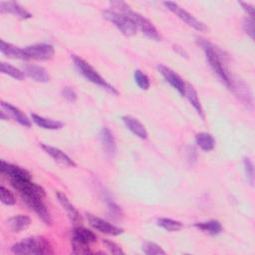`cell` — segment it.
Masks as SVG:
<instances>
[{"label":"cell","instance_id":"4fadbf2b","mask_svg":"<svg viewBox=\"0 0 255 255\" xmlns=\"http://www.w3.org/2000/svg\"><path fill=\"white\" fill-rule=\"evenodd\" d=\"M100 140L105 150L107 156L113 158L117 154V142L116 138L111 131V129L107 127H103L100 130Z\"/></svg>","mask_w":255,"mask_h":255},{"label":"cell","instance_id":"277c9868","mask_svg":"<svg viewBox=\"0 0 255 255\" xmlns=\"http://www.w3.org/2000/svg\"><path fill=\"white\" fill-rule=\"evenodd\" d=\"M74 64L76 66V68L78 69V71L91 83L103 88L104 90H106L107 92L113 94V95H118L119 92L117 91V89L112 86L110 83H108L88 62H86L84 59H82L79 56L73 55L72 56Z\"/></svg>","mask_w":255,"mask_h":255},{"label":"cell","instance_id":"d6986e66","mask_svg":"<svg viewBox=\"0 0 255 255\" xmlns=\"http://www.w3.org/2000/svg\"><path fill=\"white\" fill-rule=\"evenodd\" d=\"M24 74L32 80L39 83H48L50 81V75L46 69L38 65H26L23 70Z\"/></svg>","mask_w":255,"mask_h":255},{"label":"cell","instance_id":"f35d334b","mask_svg":"<svg viewBox=\"0 0 255 255\" xmlns=\"http://www.w3.org/2000/svg\"><path fill=\"white\" fill-rule=\"evenodd\" d=\"M0 117H1V120H8V119H9V116H6L4 111H2V112H1V114H0Z\"/></svg>","mask_w":255,"mask_h":255},{"label":"cell","instance_id":"ba28073f","mask_svg":"<svg viewBox=\"0 0 255 255\" xmlns=\"http://www.w3.org/2000/svg\"><path fill=\"white\" fill-rule=\"evenodd\" d=\"M163 5L173 14H175L179 19H181L183 22H185L188 26L192 27L193 29L199 31V32H204L207 30V27L205 26L204 23L199 21L197 18H195L192 14L184 10L182 7H180L177 3L172 2V1H165L163 2Z\"/></svg>","mask_w":255,"mask_h":255},{"label":"cell","instance_id":"7402d4cb","mask_svg":"<svg viewBox=\"0 0 255 255\" xmlns=\"http://www.w3.org/2000/svg\"><path fill=\"white\" fill-rule=\"evenodd\" d=\"M7 223L13 232H21L30 226L31 219L27 215L18 214L10 217Z\"/></svg>","mask_w":255,"mask_h":255},{"label":"cell","instance_id":"e0dca14e","mask_svg":"<svg viewBox=\"0 0 255 255\" xmlns=\"http://www.w3.org/2000/svg\"><path fill=\"white\" fill-rule=\"evenodd\" d=\"M0 11L2 13H11L20 19H29L32 17V14L28 10L14 1L0 2Z\"/></svg>","mask_w":255,"mask_h":255},{"label":"cell","instance_id":"9c48e42d","mask_svg":"<svg viewBox=\"0 0 255 255\" xmlns=\"http://www.w3.org/2000/svg\"><path fill=\"white\" fill-rule=\"evenodd\" d=\"M24 51L28 59H34L38 61H47L53 58L55 49L52 45L46 43L34 44L24 48Z\"/></svg>","mask_w":255,"mask_h":255},{"label":"cell","instance_id":"f1b7e54d","mask_svg":"<svg viewBox=\"0 0 255 255\" xmlns=\"http://www.w3.org/2000/svg\"><path fill=\"white\" fill-rule=\"evenodd\" d=\"M156 223L159 227L163 228L166 231H170V232L178 231L182 228V223L180 221H177V220H174L171 218H165V217L158 218Z\"/></svg>","mask_w":255,"mask_h":255},{"label":"cell","instance_id":"d590c367","mask_svg":"<svg viewBox=\"0 0 255 255\" xmlns=\"http://www.w3.org/2000/svg\"><path fill=\"white\" fill-rule=\"evenodd\" d=\"M62 96L70 103H74L77 100V94L71 87H65L62 90Z\"/></svg>","mask_w":255,"mask_h":255},{"label":"cell","instance_id":"603a6c76","mask_svg":"<svg viewBox=\"0 0 255 255\" xmlns=\"http://www.w3.org/2000/svg\"><path fill=\"white\" fill-rule=\"evenodd\" d=\"M32 121L40 128H45V129H60L64 127V123L52 119H47L42 116L32 114L31 115Z\"/></svg>","mask_w":255,"mask_h":255},{"label":"cell","instance_id":"8d00e7d4","mask_svg":"<svg viewBox=\"0 0 255 255\" xmlns=\"http://www.w3.org/2000/svg\"><path fill=\"white\" fill-rule=\"evenodd\" d=\"M239 4L242 6L243 10L250 16V17H253L254 15V6L249 4V3H246V2H239Z\"/></svg>","mask_w":255,"mask_h":255},{"label":"cell","instance_id":"8fae6325","mask_svg":"<svg viewBox=\"0 0 255 255\" xmlns=\"http://www.w3.org/2000/svg\"><path fill=\"white\" fill-rule=\"evenodd\" d=\"M87 218L89 220V223L91 224V226L93 228H95L96 230L100 231V232H103L105 234H109V235H114V236H117V235H120L124 232V229L123 228H120L100 217H97L93 214H90L88 213L87 214Z\"/></svg>","mask_w":255,"mask_h":255},{"label":"cell","instance_id":"52a82bcc","mask_svg":"<svg viewBox=\"0 0 255 255\" xmlns=\"http://www.w3.org/2000/svg\"><path fill=\"white\" fill-rule=\"evenodd\" d=\"M21 197L23 201L27 204V206L30 209H32L45 224L51 225L52 217L43 200L45 196H42L39 194H30V195H22Z\"/></svg>","mask_w":255,"mask_h":255},{"label":"cell","instance_id":"9a60e30c","mask_svg":"<svg viewBox=\"0 0 255 255\" xmlns=\"http://www.w3.org/2000/svg\"><path fill=\"white\" fill-rule=\"evenodd\" d=\"M231 91L241 100V102L247 106L252 108V94L248 88V86L242 80H234L232 81Z\"/></svg>","mask_w":255,"mask_h":255},{"label":"cell","instance_id":"d4e9b609","mask_svg":"<svg viewBox=\"0 0 255 255\" xmlns=\"http://www.w3.org/2000/svg\"><path fill=\"white\" fill-rule=\"evenodd\" d=\"M195 142L196 144L204 151H210L215 146V139L214 137L208 132H198L195 135Z\"/></svg>","mask_w":255,"mask_h":255},{"label":"cell","instance_id":"7a4b0ae2","mask_svg":"<svg viewBox=\"0 0 255 255\" xmlns=\"http://www.w3.org/2000/svg\"><path fill=\"white\" fill-rule=\"evenodd\" d=\"M11 251L19 255H44L53 254L54 250L50 241L43 236H31L11 246Z\"/></svg>","mask_w":255,"mask_h":255},{"label":"cell","instance_id":"30bf717a","mask_svg":"<svg viewBox=\"0 0 255 255\" xmlns=\"http://www.w3.org/2000/svg\"><path fill=\"white\" fill-rule=\"evenodd\" d=\"M158 72L160 73V75L165 79V81L172 87L174 88L181 96L185 95V86L186 84L184 83V81L170 68L166 67L165 65L162 64H158L156 66Z\"/></svg>","mask_w":255,"mask_h":255},{"label":"cell","instance_id":"2e32d148","mask_svg":"<svg viewBox=\"0 0 255 255\" xmlns=\"http://www.w3.org/2000/svg\"><path fill=\"white\" fill-rule=\"evenodd\" d=\"M56 196L57 199L59 201V203L61 204V206L63 207V209L66 211L67 215L69 216V218L71 219V221H73L74 223H79L82 221V217L79 213V211L77 210V208L71 203V201L69 200V198L67 197V195L61 191H57L56 192Z\"/></svg>","mask_w":255,"mask_h":255},{"label":"cell","instance_id":"74e56055","mask_svg":"<svg viewBox=\"0 0 255 255\" xmlns=\"http://www.w3.org/2000/svg\"><path fill=\"white\" fill-rule=\"evenodd\" d=\"M174 51H175L178 55H180L181 57H185V58H187V53L183 50V48L178 47V46H174Z\"/></svg>","mask_w":255,"mask_h":255},{"label":"cell","instance_id":"3957f363","mask_svg":"<svg viewBox=\"0 0 255 255\" xmlns=\"http://www.w3.org/2000/svg\"><path fill=\"white\" fill-rule=\"evenodd\" d=\"M112 6H114L117 10H119L121 13H124L128 15L136 25L137 28L140 29V31L149 39L154 41H160L161 37L156 30V28L153 26V24L146 19L144 16L132 11L128 5H127L125 2L122 1H113L111 2Z\"/></svg>","mask_w":255,"mask_h":255},{"label":"cell","instance_id":"44dd1931","mask_svg":"<svg viewBox=\"0 0 255 255\" xmlns=\"http://www.w3.org/2000/svg\"><path fill=\"white\" fill-rule=\"evenodd\" d=\"M0 51L3 55H5L8 58L29 60L24 49H21L19 47H16V46L10 44V43H7L4 40H1V42H0Z\"/></svg>","mask_w":255,"mask_h":255},{"label":"cell","instance_id":"f546056e","mask_svg":"<svg viewBox=\"0 0 255 255\" xmlns=\"http://www.w3.org/2000/svg\"><path fill=\"white\" fill-rule=\"evenodd\" d=\"M141 250L146 255H163L165 251L156 243L151 241H145L141 245Z\"/></svg>","mask_w":255,"mask_h":255},{"label":"cell","instance_id":"d6a6232c","mask_svg":"<svg viewBox=\"0 0 255 255\" xmlns=\"http://www.w3.org/2000/svg\"><path fill=\"white\" fill-rule=\"evenodd\" d=\"M0 199L1 202L6 205H14L16 202L13 193L3 185L0 187Z\"/></svg>","mask_w":255,"mask_h":255},{"label":"cell","instance_id":"6da1fadb","mask_svg":"<svg viewBox=\"0 0 255 255\" xmlns=\"http://www.w3.org/2000/svg\"><path fill=\"white\" fill-rule=\"evenodd\" d=\"M197 42L200 45V47L202 48V50L205 54L206 60L209 64V66L211 67V69L213 70V72L217 75V77L221 80V82L229 90H231L233 78L230 77V75L224 65L221 51H219L212 43H210L209 41H207L205 39L198 38Z\"/></svg>","mask_w":255,"mask_h":255},{"label":"cell","instance_id":"ffe728a7","mask_svg":"<svg viewBox=\"0 0 255 255\" xmlns=\"http://www.w3.org/2000/svg\"><path fill=\"white\" fill-rule=\"evenodd\" d=\"M1 107H2L3 110H5L7 112V114L11 118H13L21 126L26 127V128H30L31 127V121L17 107H15V106H13V105H11L9 103H6V102H1Z\"/></svg>","mask_w":255,"mask_h":255},{"label":"cell","instance_id":"83f0119b","mask_svg":"<svg viewBox=\"0 0 255 255\" xmlns=\"http://www.w3.org/2000/svg\"><path fill=\"white\" fill-rule=\"evenodd\" d=\"M0 71L2 74L8 75V76L14 78L15 80H19V81L23 80L25 77V74L23 71L19 70L18 68L14 67L8 63H4V62H2L0 64Z\"/></svg>","mask_w":255,"mask_h":255},{"label":"cell","instance_id":"ac0fdd59","mask_svg":"<svg viewBox=\"0 0 255 255\" xmlns=\"http://www.w3.org/2000/svg\"><path fill=\"white\" fill-rule=\"evenodd\" d=\"M122 121L125 124V126L129 129L134 135L141 139H145L147 137V131L144 128V126L135 118L131 116H123Z\"/></svg>","mask_w":255,"mask_h":255},{"label":"cell","instance_id":"e575fe53","mask_svg":"<svg viewBox=\"0 0 255 255\" xmlns=\"http://www.w3.org/2000/svg\"><path fill=\"white\" fill-rule=\"evenodd\" d=\"M103 243L106 245V247L108 248V250L113 253V254H117V255H120V254H124V250L115 242L111 241V240H106L104 239L103 240Z\"/></svg>","mask_w":255,"mask_h":255},{"label":"cell","instance_id":"4dcf8cb0","mask_svg":"<svg viewBox=\"0 0 255 255\" xmlns=\"http://www.w3.org/2000/svg\"><path fill=\"white\" fill-rule=\"evenodd\" d=\"M133 78H134V81L139 89L147 90L149 88V86H150L149 79L142 71L135 70L133 73Z\"/></svg>","mask_w":255,"mask_h":255},{"label":"cell","instance_id":"1f68e13d","mask_svg":"<svg viewBox=\"0 0 255 255\" xmlns=\"http://www.w3.org/2000/svg\"><path fill=\"white\" fill-rule=\"evenodd\" d=\"M243 165L246 174V178L251 185L254 184V164L249 157L243 158Z\"/></svg>","mask_w":255,"mask_h":255},{"label":"cell","instance_id":"7c38bea8","mask_svg":"<svg viewBox=\"0 0 255 255\" xmlns=\"http://www.w3.org/2000/svg\"><path fill=\"white\" fill-rule=\"evenodd\" d=\"M0 170L3 174H5L9 178V180L31 179V174L25 168L13 163L6 162L5 160H1Z\"/></svg>","mask_w":255,"mask_h":255},{"label":"cell","instance_id":"8992f818","mask_svg":"<svg viewBox=\"0 0 255 255\" xmlns=\"http://www.w3.org/2000/svg\"><path fill=\"white\" fill-rule=\"evenodd\" d=\"M103 16L114 26H116L124 35L132 36L136 33L137 27L135 23L128 15L115 10L108 9L103 12Z\"/></svg>","mask_w":255,"mask_h":255},{"label":"cell","instance_id":"cb8c5ba5","mask_svg":"<svg viewBox=\"0 0 255 255\" xmlns=\"http://www.w3.org/2000/svg\"><path fill=\"white\" fill-rule=\"evenodd\" d=\"M184 97L187 98V100L189 101V103L191 104V106L194 108V110L197 112V114L201 117V119H204L203 109H202V106H201L200 101H199V99H198L197 92L195 91V89H194L192 86L186 84Z\"/></svg>","mask_w":255,"mask_h":255},{"label":"cell","instance_id":"4316f807","mask_svg":"<svg viewBox=\"0 0 255 255\" xmlns=\"http://www.w3.org/2000/svg\"><path fill=\"white\" fill-rule=\"evenodd\" d=\"M194 226L211 235H217L222 231V225L218 220H208L204 222H197L194 224Z\"/></svg>","mask_w":255,"mask_h":255},{"label":"cell","instance_id":"5b68a950","mask_svg":"<svg viewBox=\"0 0 255 255\" xmlns=\"http://www.w3.org/2000/svg\"><path fill=\"white\" fill-rule=\"evenodd\" d=\"M97 241V235L90 229L77 226L72 230V248L74 254H92L90 244Z\"/></svg>","mask_w":255,"mask_h":255},{"label":"cell","instance_id":"484cf974","mask_svg":"<svg viewBox=\"0 0 255 255\" xmlns=\"http://www.w3.org/2000/svg\"><path fill=\"white\" fill-rule=\"evenodd\" d=\"M102 193L104 194V199L108 205L109 215L114 219H121L124 214L122 208L113 200V198L111 197V195L109 194V192L107 190L103 189Z\"/></svg>","mask_w":255,"mask_h":255},{"label":"cell","instance_id":"5bb4252c","mask_svg":"<svg viewBox=\"0 0 255 255\" xmlns=\"http://www.w3.org/2000/svg\"><path fill=\"white\" fill-rule=\"evenodd\" d=\"M41 147L55 161H57V162H59L63 165H66V166H71V167H74V166L77 165L76 162L69 155H67L64 151H62L60 148L52 146V145H48V144H45V143H42Z\"/></svg>","mask_w":255,"mask_h":255},{"label":"cell","instance_id":"836d02e7","mask_svg":"<svg viewBox=\"0 0 255 255\" xmlns=\"http://www.w3.org/2000/svg\"><path fill=\"white\" fill-rule=\"evenodd\" d=\"M243 30L247 33V35L251 38L254 39V20L253 17H246L243 20Z\"/></svg>","mask_w":255,"mask_h":255}]
</instances>
